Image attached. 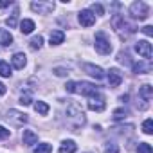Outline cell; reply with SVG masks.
Segmentation results:
<instances>
[{
  "mask_svg": "<svg viewBox=\"0 0 153 153\" xmlns=\"http://www.w3.org/2000/svg\"><path fill=\"white\" fill-rule=\"evenodd\" d=\"M65 88L70 94H81V96H88V97H94L99 94V88L88 81H68L65 85Z\"/></svg>",
  "mask_w": 153,
  "mask_h": 153,
  "instance_id": "1",
  "label": "cell"
},
{
  "mask_svg": "<svg viewBox=\"0 0 153 153\" xmlns=\"http://www.w3.org/2000/svg\"><path fill=\"white\" fill-rule=\"evenodd\" d=\"M65 115H67L68 124L74 128V131L78 130L79 126H83V124H85V114H83V110H81L78 105H70V106H67Z\"/></svg>",
  "mask_w": 153,
  "mask_h": 153,
  "instance_id": "2",
  "label": "cell"
},
{
  "mask_svg": "<svg viewBox=\"0 0 153 153\" xmlns=\"http://www.w3.org/2000/svg\"><path fill=\"white\" fill-rule=\"evenodd\" d=\"M112 25H114L115 33H117L121 38H128V36H131V34L137 31V27H135V25H131L130 22H126V20H124L123 16H119V15H115V16H114Z\"/></svg>",
  "mask_w": 153,
  "mask_h": 153,
  "instance_id": "3",
  "label": "cell"
},
{
  "mask_svg": "<svg viewBox=\"0 0 153 153\" xmlns=\"http://www.w3.org/2000/svg\"><path fill=\"white\" fill-rule=\"evenodd\" d=\"M96 51L99 54H103V56H106V54L112 52V43H110V40L106 38V34L103 31H99L96 34Z\"/></svg>",
  "mask_w": 153,
  "mask_h": 153,
  "instance_id": "4",
  "label": "cell"
},
{
  "mask_svg": "<svg viewBox=\"0 0 153 153\" xmlns=\"http://www.w3.org/2000/svg\"><path fill=\"white\" fill-rule=\"evenodd\" d=\"M4 117H6V121L11 126H24L27 123V115L22 114V112H18V110H9Z\"/></svg>",
  "mask_w": 153,
  "mask_h": 153,
  "instance_id": "5",
  "label": "cell"
},
{
  "mask_svg": "<svg viewBox=\"0 0 153 153\" xmlns=\"http://www.w3.org/2000/svg\"><path fill=\"white\" fill-rule=\"evenodd\" d=\"M130 15L135 20H146L148 18V6L144 2H133L130 6Z\"/></svg>",
  "mask_w": 153,
  "mask_h": 153,
  "instance_id": "6",
  "label": "cell"
},
{
  "mask_svg": "<svg viewBox=\"0 0 153 153\" xmlns=\"http://www.w3.org/2000/svg\"><path fill=\"white\" fill-rule=\"evenodd\" d=\"M135 51H137V54H139V56H142L146 61H149V59H151L153 51H151V43H149V42H146V40L137 42V43H135Z\"/></svg>",
  "mask_w": 153,
  "mask_h": 153,
  "instance_id": "7",
  "label": "cell"
},
{
  "mask_svg": "<svg viewBox=\"0 0 153 153\" xmlns=\"http://www.w3.org/2000/svg\"><path fill=\"white\" fill-rule=\"evenodd\" d=\"M54 7H56L54 2H33L31 4V9L40 15H49L51 11H54Z\"/></svg>",
  "mask_w": 153,
  "mask_h": 153,
  "instance_id": "8",
  "label": "cell"
},
{
  "mask_svg": "<svg viewBox=\"0 0 153 153\" xmlns=\"http://www.w3.org/2000/svg\"><path fill=\"white\" fill-rule=\"evenodd\" d=\"M88 108L92 110V112H103L105 108H106V103H105V97L101 96V94H97V96H94L90 101H88Z\"/></svg>",
  "mask_w": 153,
  "mask_h": 153,
  "instance_id": "9",
  "label": "cell"
},
{
  "mask_svg": "<svg viewBox=\"0 0 153 153\" xmlns=\"http://www.w3.org/2000/svg\"><path fill=\"white\" fill-rule=\"evenodd\" d=\"M78 18H79V24H81L83 27H92V25L96 24V15H92L88 9H83V11L78 15Z\"/></svg>",
  "mask_w": 153,
  "mask_h": 153,
  "instance_id": "10",
  "label": "cell"
},
{
  "mask_svg": "<svg viewBox=\"0 0 153 153\" xmlns=\"http://www.w3.org/2000/svg\"><path fill=\"white\" fill-rule=\"evenodd\" d=\"M106 78H108L110 87H112V88H115V87H119V85H121V81H123V74H121V70H119V68H110Z\"/></svg>",
  "mask_w": 153,
  "mask_h": 153,
  "instance_id": "11",
  "label": "cell"
},
{
  "mask_svg": "<svg viewBox=\"0 0 153 153\" xmlns=\"http://www.w3.org/2000/svg\"><path fill=\"white\" fill-rule=\"evenodd\" d=\"M139 97H140V101H144V105L148 106V103H149L151 97H153V87H151V85H142V87L139 88Z\"/></svg>",
  "mask_w": 153,
  "mask_h": 153,
  "instance_id": "12",
  "label": "cell"
},
{
  "mask_svg": "<svg viewBox=\"0 0 153 153\" xmlns=\"http://www.w3.org/2000/svg\"><path fill=\"white\" fill-rule=\"evenodd\" d=\"M85 70L92 76V78H96V79H103L105 78V72H103V68L101 67H97V65H92V63H87L85 65Z\"/></svg>",
  "mask_w": 153,
  "mask_h": 153,
  "instance_id": "13",
  "label": "cell"
},
{
  "mask_svg": "<svg viewBox=\"0 0 153 153\" xmlns=\"http://www.w3.org/2000/svg\"><path fill=\"white\" fill-rule=\"evenodd\" d=\"M22 140L25 146H34L38 142V135L33 131V130H24V135H22Z\"/></svg>",
  "mask_w": 153,
  "mask_h": 153,
  "instance_id": "14",
  "label": "cell"
},
{
  "mask_svg": "<svg viewBox=\"0 0 153 153\" xmlns=\"http://www.w3.org/2000/svg\"><path fill=\"white\" fill-rule=\"evenodd\" d=\"M11 63H13V67H15V68H18V70H20V68H24V67H25V63H27L25 54H24V52H16V54L11 58Z\"/></svg>",
  "mask_w": 153,
  "mask_h": 153,
  "instance_id": "15",
  "label": "cell"
},
{
  "mask_svg": "<svg viewBox=\"0 0 153 153\" xmlns=\"http://www.w3.org/2000/svg\"><path fill=\"white\" fill-rule=\"evenodd\" d=\"M78 151V144L74 140H63L61 142V148H59V153H76Z\"/></svg>",
  "mask_w": 153,
  "mask_h": 153,
  "instance_id": "16",
  "label": "cell"
},
{
  "mask_svg": "<svg viewBox=\"0 0 153 153\" xmlns=\"http://www.w3.org/2000/svg\"><path fill=\"white\" fill-rule=\"evenodd\" d=\"M20 31H22V34H31L34 31V22L29 20V18H24L20 22Z\"/></svg>",
  "mask_w": 153,
  "mask_h": 153,
  "instance_id": "17",
  "label": "cell"
},
{
  "mask_svg": "<svg viewBox=\"0 0 153 153\" xmlns=\"http://www.w3.org/2000/svg\"><path fill=\"white\" fill-rule=\"evenodd\" d=\"M63 40H65V33L63 31H52L51 36H49L51 45H59V43H63Z\"/></svg>",
  "mask_w": 153,
  "mask_h": 153,
  "instance_id": "18",
  "label": "cell"
},
{
  "mask_svg": "<svg viewBox=\"0 0 153 153\" xmlns=\"http://www.w3.org/2000/svg\"><path fill=\"white\" fill-rule=\"evenodd\" d=\"M151 70V65H149V61H139V63H133V72L135 74H146V72H149Z\"/></svg>",
  "mask_w": 153,
  "mask_h": 153,
  "instance_id": "19",
  "label": "cell"
},
{
  "mask_svg": "<svg viewBox=\"0 0 153 153\" xmlns=\"http://www.w3.org/2000/svg\"><path fill=\"white\" fill-rule=\"evenodd\" d=\"M0 43H2V45H6V47L13 45V36H11V33H9V31H6V29H0Z\"/></svg>",
  "mask_w": 153,
  "mask_h": 153,
  "instance_id": "20",
  "label": "cell"
},
{
  "mask_svg": "<svg viewBox=\"0 0 153 153\" xmlns=\"http://www.w3.org/2000/svg\"><path fill=\"white\" fill-rule=\"evenodd\" d=\"M34 110L40 114V115H47L49 114V105L45 101H36L34 103Z\"/></svg>",
  "mask_w": 153,
  "mask_h": 153,
  "instance_id": "21",
  "label": "cell"
},
{
  "mask_svg": "<svg viewBox=\"0 0 153 153\" xmlns=\"http://www.w3.org/2000/svg\"><path fill=\"white\" fill-rule=\"evenodd\" d=\"M18 15H20V11H18V7H15V11H13V15L6 20V24L13 29V27H16V22H18Z\"/></svg>",
  "mask_w": 153,
  "mask_h": 153,
  "instance_id": "22",
  "label": "cell"
},
{
  "mask_svg": "<svg viewBox=\"0 0 153 153\" xmlns=\"http://www.w3.org/2000/svg\"><path fill=\"white\" fill-rule=\"evenodd\" d=\"M0 76H2V78H9V76H11V67H9V63L0 61Z\"/></svg>",
  "mask_w": 153,
  "mask_h": 153,
  "instance_id": "23",
  "label": "cell"
},
{
  "mask_svg": "<svg viewBox=\"0 0 153 153\" xmlns=\"http://www.w3.org/2000/svg\"><path fill=\"white\" fill-rule=\"evenodd\" d=\"M52 151V146L49 144V142H42V144H38V148L34 149V153H51Z\"/></svg>",
  "mask_w": 153,
  "mask_h": 153,
  "instance_id": "24",
  "label": "cell"
},
{
  "mask_svg": "<svg viewBox=\"0 0 153 153\" xmlns=\"http://www.w3.org/2000/svg\"><path fill=\"white\" fill-rule=\"evenodd\" d=\"M18 103H20V105H24V106H29V105L33 103V96H31V92H25V94H22Z\"/></svg>",
  "mask_w": 153,
  "mask_h": 153,
  "instance_id": "25",
  "label": "cell"
},
{
  "mask_svg": "<svg viewBox=\"0 0 153 153\" xmlns=\"http://www.w3.org/2000/svg\"><path fill=\"white\" fill-rule=\"evenodd\" d=\"M142 131H144L146 135H151V133H153V121H151V119H146V121L142 123Z\"/></svg>",
  "mask_w": 153,
  "mask_h": 153,
  "instance_id": "26",
  "label": "cell"
},
{
  "mask_svg": "<svg viewBox=\"0 0 153 153\" xmlns=\"http://www.w3.org/2000/svg\"><path fill=\"white\" fill-rule=\"evenodd\" d=\"M126 115H128V110H126V108H117V110H114V119H115V121L124 119Z\"/></svg>",
  "mask_w": 153,
  "mask_h": 153,
  "instance_id": "27",
  "label": "cell"
},
{
  "mask_svg": "<svg viewBox=\"0 0 153 153\" xmlns=\"http://www.w3.org/2000/svg\"><path fill=\"white\" fill-rule=\"evenodd\" d=\"M137 153H153V149H151V146H149L148 142H139Z\"/></svg>",
  "mask_w": 153,
  "mask_h": 153,
  "instance_id": "28",
  "label": "cell"
},
{
  "mask_svg": "<svg viewBox=\"0 0 153 153\" xmlns=\"http://www.w3.org/2000/svg\"><path fill=\"white\" fill-rule=\"evenodd\" d=\"M42 43H43V38H42V36H34V38L31 40V49L36 51V49L42 47Z\"/></svg>",
  "mask_w": 153,
  "mask_h": 153,
  "instance_id": "29",
  "label": "cell"
},
{
  "mask_svg": "<svg viewBox=\"0 0 153 153\" xmlns=\"http://www.w3.org/2000/svg\"><path fill=\"white\" fill-rule=\"evenodd\" d=\"M105 153H119V146L115 142H108L105 146Z\"/></svg>",
  "mask_w": 153,
  "mask_h": 153,
  "instance_id": "30",
  "label": "cell"
},
{
  "mask_svg": "<svg viewBox=\"0 0 153 153\" xmlns=\"http://www.w3.org/2000/svg\"><path fill=\"white\" fill-rule=\"evenodd\" d=\"M88 11H90L92 15H94V13H97V15H105V9H103L101 4H92V7H90Z\"/></svg>",
  "mask_w": 153,
  "mask_h": 153,
  "instance_id": "31",
  "label": "cell"
},
{
  "mask_svg": "<svg viewBox=\"0 0 153 153\" xmlns=\"http://www.w3.org/2000/svg\"><path fill=\"white\" fill-rule=\"evenodd\" d=\"M54 74L59 76V78H63V76L68 74V70H67V68H61V67H56V68H54Z\"/></svg>",
  "mask_w": 153,
  "mask_h": 153,
  "instance_id": "32",
  "label": "cell"
},
{
  "mask_svg": "<svg viewBox=\"0 0 153 153\" xmlns=\"http://www.w3.org/2000/svg\"><path fill=\"white\" fill-rule=\"evenodd\" d=\"M7 137H9V130L4 128V126H0V140H4V139H7Z\"/></svg>",
  "mask_w": 153,
  "mask_h": 153,
  "instance_id": "33",
  "label": "cell"
},
{
  "mask_svg": "<svg viewBox=\"0 0 153 153\" xmlns=\"http://www.w3.org/2000/svg\"><path fill=\"white\" fill-rule=\"evenodd\" d=\"M142 33H144L146 36H153V27H151V25H146V27H142Z\"/></svg>",
  "mask_w": 153,
  "mask_h": 153,
  "instance_id": "34",
  "label": "cell"
},
{
  "mask_svg": "<svg viewBox=\"0 0 153 153\" xmlns=\"http://www.w3.org/2000/svg\"><path fill=\"white\" fill-rule=\"evenodd\" d=\"M11 6V0H6V2H0V9L2 7H9Z\"/></svg>",
  "mask_w": 153,
  "mask_h": 153,
  "instance_id": "35",
  "label": "cell"
},
{
  "mask_svg": "<svg viewBox=\"0 0 153 153\" xmlns=\"http://www.w3.org/2000/svg\"><path fill=\"white\" fill-rule=\"evenodd\" d=\"M6 92H7V88H6V85H4V83H0V96H4Z\"/></svg>",
  "mask_w": 153,
  "mask_h": 153,
  "instance_id": "36",
  "label": "cell"
},
{
  "mask_svg": "<svg viewBox=\"0 0 153 153\" xmlns=\"http://www.w3.org/2000/svg\"><path fill=\"white\" fill-rule=\"evenodd\" d=\"M128 97H130V96L124 94V96H121V101H123V103H128Z\"/></svg>",
  "mask_w": 153,
  "mask_h": 153,
  "instance_id": "37",
  "label": "cell"
},
{
  "mask_svg": "<svg viewBox=\"0 0 153 153\" xmlns=\"http://www.w3.org/2000/svg\"><path fill=\"white\" fill-rule=\"evenodd\" d=\"M88 153H92V151H88Z\"/></svg>",
  "mask_w": 153,
  "mask_h": 153,
  "instance_id": "38",
  "label": "cell"
}]
</instances>
